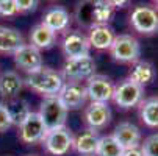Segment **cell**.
I'll return each instance as SVG.
<instances>
[{"label": "cell", "instance_id": "29", "mask_svg": "<svg viewBox=\"0 0 158 156\" xmlns=\"http://www.w3.org/2000/svg\"><path fill=\"white\" fill-rule=\"evenodd\" d=\"M17 13H31L38 8L39 5V0H14Z\"/></svg>", "mask_w": 158, "mask_h": 156}, {"label": "cell", "instance_id": "30", "mask_svg": "<svg viewBox=\"0 0 158 156\" xmlns=\"http://www.w3.org/2000/svg\"><path fill=\"white\" fill-rule=\"evenodd\" d=\"M121 156H144L141 147H130V148H124L122 150V154Z\"/></svg>", "mask_w": 158, "mask_h": 156}, {"label": "cell", "instance_id": "1", "mask_svg": "<svg viewBox=\"0 0 158 156\" xmlns=\"http://www.w3.org/2000/svg\"><path fill=\"white\" fill-rule=\"evenodd\" d=\"M114 14V6L110 0H80L75 6V22L86 30L97 25H108Z\"/></svg>", "mask_w": 158, "mask_h": 156}, {"label": "cell", "instance_id": "15", "mask_svg": "<svg viewBox=\"0 0 158 156\" xmlns=\"http://www.w3.org/2000/svg\"><path fill=\"white\" fill-rule=\"evenodd\" d=\"M71 14L63 6H52L42 14V22L47 28H50L55 33H63L71 25Z\"/></svg>", "mask_w": 158, "mask_h": 156}, {"label": "cell", "instance_id": "32", "mask_svg": "<svg viewBox=\"0 0 158 156\" xmlns=\"http://www.w3.org/2000/svg\"><path fill=\"white\" fill-rule=\"evenodd\" d=\"M153 3H155V6L158 8V0H153Z\"/></svg>", "mask_w": 158, "mask_h": 156}, {"label": "cell", "instance_id": "21", "mask_svg": "<svg viewBox=\"0 0 158 156\" xmlns=\"http://www.w3.org/2000/svg\"><path fill=\"white\" fill-rule=\"evenodd\" d=\"M155 77H156V70L153 67V64L149 61H143V59L135 61L128 72V78L141 86L150 84L155 80Z\"/></svg>", "mask_w": 158, "mask_h": 156}, {"label": "cell", "instance_id": "12", "mask_svg": "<svg viewBox=\"0 0 158 156\" xmlns=\"http://www.w3.org/2000/svg\"><path fill=\"white\" fill-rule=\"evenodd\" d=\"M61 49L66 56V59L69 58H78V56H86L91 52V44L88 41V36L83 34L78 30L67 31L63 38Z\"/></svg>", "mask_w": 158, "mask_h": 156}, {"label": "cell", "instance_id": "16", "mask_svg": "<svg viewBox=\"0 0 158 156\" xmlns=\"http://www.w3.org/2000/svg\"><path fill=\"white\" fill-rule=\"evenodd\" d=\"M100 134L99 130L94 128H86L81 131L78 136H74V145L72 148L81 154V156H93L97 151V144H99Z\"/></svg>", "mask_w": 158, "mask_h": 156}, {"label": "cell", "instance_id": "5", "mask_svg": "<svg viewBox=\"0 0 158 156\" xmlns=\"http://www.w3.org/2000/svg\"><path fill=\"white\" fill-rule=\"evenodd\" d=\"M111 100L121 109L136 108L144 100V86L135 83L127 77L114 86V94H113Z\"/></svg>", "mask_w": 158, "mask_h": 156}, {"label": "cell", "instance_id": "9", "mask_svg": "<svg viewBox=\"0 0 158 156\" xmlns=\"http://www.w3.org/2000/svg\"><path fill=\"white\" fill-rule=\"evenodd\" d=\"M39 116L46 123L47 130L64 126L66 119H67V109L66 106L60 102L58 95L53 97H44L39 106Z\"/></svg>", "mask_w": 158, "mask_h": 156}, {"label": "cell", "instance_id": "4", "mask_svg": "<svg viewBox=\"0 0 158 156\" xmlns=\"http://www.w3.org/2000/svg\"><path fill=\"white\" fill-rule=\"evenodd\" d=\"M131 28L144 36L158 33V8L155 5H138L130 14Z\"/></svg>", "mask_w": 158, "mask_h": 156}, {"label": "cell", "instance_id": "33", "mask_svg": "<svg viewBox=\"0 0 158 156\" xmlns=\"http://www.w3.org/2000/svg\"><path fill=\"white\" fill-rule=\"evenodd\" d=\"M28 156H36V154H28Z\"/></svg>", "mask_w": 158, "mask_h": 156}, {"label": "cell", "instance_id": "28", "mask_svg": "<svg viewBox=\"0 0 158 156\" xmlns=\"http://www.w3.org/2000/svg\"><path fill=\"white\" fill-rule=\"evenodd\" d=\"M17 14L14 0H0V17H14Z\"/></svg>", "mask_w": 158, "mask_h": 156}, {"label": "cell", "instance_id": "2", "mask_svg": "<svg viewBox=\"0 0 158 156\" xmlns=\"http://www.w3.org/2000/svg\"><path fill=\"white\" fill-rule=\"evenodd\" d=\"M24 83L31 89L33 92L42 95V97H53L58 95L61 87L64 84V78L61 74L52 67L42 66V67L27 74Z\"/></svg>", "mask_w": 158, "mask_h": 156}, {"label": "cell", "instance_id": "31", "mask_svg": "<svg viewBox=\"0 0 158 156\" xmlns=\"http://www.w3.org/2000/svg\"><path fill=\"white\" fill-rule=\"evenodd\" d=\"M111 5L114 6V10H124L127 6H130L131 0H110Z\"/></svg>", "mask_w": 158, "mask_h": 156}, {"label": "cell", "instance_id": "8", "mask_svg": "<svg viewBox=\"0 0 158 156\" xmlns=\"http://www.w3.org/2000/svg\"><path fill=\"white\" fill-rule=\"evenodd\" d=\"M46 133H47L46 123L41 119L39 113H33V111H30L28 116L17 125L19 139L28 145H35V144L42 142Z\"/></svg>", "mask_w": 158, "mask_h": 156}, {"label": "cell", "instance_id": "6", "mask_svg": "<svg viewBox=\"0 0 158 156\" xmlns=\"http://www.w3.org/2000/svg\"><path fill=\"white\" fill-rule=\"evenodd\" d=\"M61 77L64 81H85L96 74V61L91 55L69 58L61 67Z\"/></svg>", "mask_w": 158, "mask_h": 156}, {"label": "cell", "instance_id": "13", "mask_svg": "<svg viewBox=\"0 0 158 156\" xmlns=\"http://www.w3.org/2000/svg\"><path fill=\"white\" fill-rule=\"evenodd\" d=\"M13 59L16 67H19L20 70H24L27 74L42 67V55L41 50L36 49L31 44H24L22 47H19L14 53H13Z\"/></svg>", "mask_w": 158, "mask_h": 156}, {"label": "cell", "instance_id": "17", "mask_svg": "<svg viewBox=\"0 0 158 156\" xmlns=\"http://www.w3.org/2000/svg\"><path fill=\"white\" fill-rule=\"evenodd\" d=\"M113 136L122 145V148L141 145V131L131 122H121L119 125H116L114 131H113Z\"/></svg>", "mask_w": 158, "mask_h": 156}, {"label": "cell", "instance_id": "27", "mask_svg": "<svg viewBox=\"0 0 158 156\" xmlns=\"http://www.w3.org/2000/svg\"><path fill=\"white\" fill-rule=\"evenodd\" d=\"M13 126V119L10 114V109L5 103H0V133H3Z\"/></svg>", "mask_w": 158, "mask_h": 156}, {"label": "cell", "instance_id": "24", "mask_svg": "<svg viewBox=\"0 0 158 156\" xmlns=\"http://www.w3.org/2000/svg\"><path fill=\"white\" fill-rule=\"evenodd\" d=\"M122 145L114 139L113 134L100 136L99 144H97V156H121L122 154Z\"/></svg>", "mask_w": 158, "mask_h": 156}, {"label": "cell", "instance_id": "20", "mask_svg": "<svg viewBox=\"0 0 158 156\" xmlns=\"http://www.w3.org/2000/svg\"><path fill=\"white\" fill-rule=\"evenodd\" d=\"M24 44H25V39L19 30L0 25V53H11L13 55Z\"/></svg>", "mask_w": 158, "mask_h": 156}, {"label": "cell", "instance_id": "7", "mask_svg": "<svg viewBox=\"0 0 158 156\" xmlns=\"http://www.w3.org/2000/svg\"><path fill=\"white\" fill-rule=\"evenodd\" d=\"M42 144H44V148L47 150V153L53 156H66L72 150L74 133L66 125L47 130L46 136L42 139Z\"/></svg>", "mask_w": 158, "mask_h": 156}, {"label": "cell", "instance_id": "26", "mask_svg": "<svg viewBox=\"0 0 158 156\" xmlns=\"http://www.w3.org/2000/svg\"><path fill=\"white\" fill-rule=\"evenodd\" d=\"M141 150L144 156H158V133L147 136L144 142H141Z\"/></svg>", "mask_w": 158, "mask_h": 156}, {"label": "cell", "instance_id": "22", "mask_svg": "<svg viewBox=\"0 0 158 156\" xmlns=\"http://www.w3.org/2000/svg\"><path fill=\"white\" fill-rule=\"evenodd\" d=\"M30 44L39 50L52 49L56 42V33L47 28L44 24H38L30 30Z\"/></svg>", "mask_w": 158, "mask_h": 156}, {"label": "cell", "instance_id": "3", "mask_svg": "<svg viewBox=\"0 0 158 156\" xmlns=\"http://www.w3.org/2000/svg\"><path fill=\"white\" fill-rule=\"evenodd\" d=\"M110 55L119 64H133L141 56V44L131 34H119L111 44Z\"/></svg>", "mask_w": 158, "mask_h": 156}, {"label": "cell", "instance_id": "10", "mask_svg": "<svg viewBox=\"0 0 158 156\" xmlns=\"http://www.w3.org/2000/svg\"><path fill=\"white\" fill-rule=\"evenodd\" d=\"M86 94L89 102H99V103H108L114 94V83L106 75L94 74L91 78L86 80Z\"/></svg>", "mask_w": 158, "mask_h": 156}, {"label": "cell", "instance_id": "11", "mask_svg": "<svg viewBox=\"0 0 158 156\" xmlns=\"http://www.w3.org/2000/svg\"><path fill=\"white\" fill-rule=\"evenodd\" d=\"M58 98L67 111L80 109L88 102L86 86L81 81H64L61 91L58 92Z\"/></svg>", "mask_w": 158, "mask_h": 156}, {"label": "cell", "instance_id": "23", "mask_svg": "<svg viewBox=\"0 0 158 156\" xmlns=\"http://www.w3.org/2000/svg\"><path fill=\"white\" fill-rule=\"evenodd\" d=\"M138 108L141 122L149 128H158V97L144 98Z\"/></svg>", "mask_w": 158, "mask_h": 156}, {"label": "cell", "instance_id": "18", "mask_svg": "<svg viewBox=\"0 0 158 156\" xmlns=\"http://www.w3.org/2000/svg\"><path fill=\"white\" fill-rule=\"evenodd\" d=\"M24 80L14 70H5L0 74V95L6 100L17 98L24 89Z\"/></svg>", "mask_w": 158, "mask_h": 156}, {"label": "cell", "instance_id": "14", "mask_svg": "<svg viewBox=\"0 0 158 156\" xmlns=\"http://www.w3.org/2000/svg\"><path fill=\"white\" fill-rule=\"evenodd\" d=\"M111 109L108 103H99V102H89V105L85 108V122L88 128L102 130L111 122Z\"/></svg>", "mask_w": 158, "mask_h": 156}, {"label": "cell", "instance_id": "25", "mask_svg": "<svg viewBox=\"0 0 158 156\" xmlns=\"http://www.w3.org/2000/svg\"><path fill=\"white\" fill-rule=\"evenodd\" d=\"M8 109H10V114H11V119H13V123L19 125L22 120H24L28 113H30V108H28V103L25 100H20V98H13L10 100V103L6 105Z\"/></svg>", "mask_w": 158, "mask_h": 156}, {"label": "cell", "instance_id": "19", "mask_svg": "<svg viewBox=\"0 0 158 156\" xmlns=\"http://www.w3.org/2000/svg\"><path fill=\"white\" fill-rule=\"evenodd\" d=\"M88 41L96 50H110L116 34L110 25H97L88 30Z\"/></svg>", "mask_w": 158, "mask_h": 156}]
</instances>
